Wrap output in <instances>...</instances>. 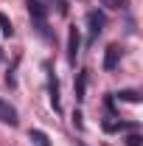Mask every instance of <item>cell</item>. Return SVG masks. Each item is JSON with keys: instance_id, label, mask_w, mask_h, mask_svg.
Listing matches in <instances>:
<instances>
[{"instance_id": "obj_10", "label": "cell", "mask_w": 143, "mask_h": 146, "mask_svg": "<svg viewBox=\"0 0 143 146\" xmlns=\"http://www.w3.org/2000/svg\"><path fill=\"white\" fill-rule=\"evenodd\" d=\"M48 90H51V104H54V110H59V82H56V76H54V73H51Z\"/></svg>"}, {"instance_id": "obj_5", "label": "cell", "mask_w": 143, "mask_h": 146, "mask_svg": "<svg viewBox=\"0 0 143 146\" xmlns=\"http://www.w3.org/2000/svg\"><path fill=\"white\" fill-rule=\"evenodd\" d=\"M0 121H3V124H9V127H17V124H20L17 110L11 107L9 101H3V98H0Z\"/></svg>"}, {"instance_id": "obj_1", "label": "cell", "mask_w": 143, "mask_h": 146, "mask_svg": "<svg viewBox=\"0 0 143 146\" xmlns=\"http://www.w3.org/2000/svg\"><path fill=\"white\" fill-rule=\"evenodd\" d=\"M25 9H28V14H31V20L36 23V31L45 36V39H51V31H48V9L42 6V0H25Z\"/></svg>"}, {"instance_id": "obj_7", "label": "cell", "mask_w": 143, "mask_h": 146, "mask_svg": "<svg viewBox=\"0 0 143 146\" xmlns=\"http://www.w3.org/2000/svg\"><path fill=\"white\" fill-rule=\"evenodd\" d=\"M115 98H121V101H126V104H140L143 101V96L138 90H121V93H115Z\"/></svg>"}, {"instance_id": "obj_3", "label": "cell", "mask_w": 143, "mask_h": 146, "mask_svg": "<svg viewBox=\"0 0 143 146\" xmlns=\"http://www.w3.org/2000/svg\"><path fill=\"white\" fill-rule=\"evenodd\" d=\"M121 56H124V48H121L118 42H112L107 48V54H104V70H115V68L121 65Z\"/></svg>"}, {"instance_id": "obj_2", "label": "cell", "mask_w": 143, "mask_h": 146, "mask_svg": "<svg viewBox=\"0 0 143 146\" xmlns=\"http://www.w3.org/2000/svg\"><path fill=\"white\" fill-rule=\"evenodd\" d=\"M104 25H107L104 11H87V39H90V42H95V39L101 36Z\"/></svg>"}, {"instance_id": "obj_14", "label": "cell", "mask_w": 143, "mask_h": 146, "mask_svg": "<svg viewBox=\"0 0 143 146\" xmlns=\"http://www.w3.org/2000/svg\"><path fill=\"white\" fill-rule=\"evenodd\" d=\"M73 127H76V129H84V121H81V112H79V110L73 112Z\"/></svg>"}, {"instance_id": "obj_8", "label": "cell", "mask_w": 143, "mask_h": 146, "mask_svg": "<svg viewBox=\"0 0 143 146\" xmlns=\"http://www.w3.org/2000/svg\"><path fill=\"white\" fill-rule=\"evenodd\" d=\"M28 141L34 146H51V138H48L42 129H31V132H28Z\"/></svg>"}, {"instance_id": "obj_6", "label": "cell", "mask_w": 143, "mask_h": 146, "mask_svg": "<svg viewBox=\"0 0 143 146\" xmlns=\"http://www.w3.org/2000/svg\"><path fill=\"white\" fill-rule=\"evenodd\" d=\"M84 90H87V70H79V76H76V101H84L87 98Z\"/></svg>"}, {"instance_id": "obj_4", "label": "cell", "mask_w": 143, "mask_h": 146, "mask_svg": "<svg viewBox=\"0 0 143 146\" xmlns=\"http://www.w3.org/2000/svg\"><path fill=\"white\" fill-rule=\"evenodd\" d=\"M79 45H81V36H79V28L73 25L68 28V59L76 65V56H79Z\"/></svg>"}, {"instance_id": "obj_9", "label": "cell", "mask_w": 143, "mask_h": 146, "mask_svg": "<svg viewBox=\"0 0 143 146\" xmlns=\"http://www.w3.org/2000/svg\"><path fill=\"white\" fill-rule=\"evenodd\" d=\"M104 129L107 132H121V129H138V124H129V121H107Z\"/></svg>"}, {"instance_id": "obj_15", "label": "cell", "mask_w": 143, "mask_h": 146, "mask_svg": "<svg viewBox=\"0 0 143 146\" xmlns=\"http://www.w3.org/2000/svg\"><path fill=\"white\" fill-rule=\"evenodd\" d=\"M104 6H109V9H124L126 0H104Z\"/></svg>"}, {"instance_id": "obj_13", "label": "cell", "mask_w": 143, "mask_h": 146, "mask_svg": "<svg viewBox=\"0 0 143 146\" xmlns=\"http://www.w3.org/2000/svg\"><path fill=\"white\" fill-rule=\"evenodd\" d=\"M51 6H56V14H68V0H51Z\"/></svg>"}, {"instance_id": "obj_12", "label": "cell", "mask_w": 143, "mask_h": 146, "mask_svg": "<svg viewBox=\"0 0 143 146\" xmlns=\"http://www.w3.org/2000/svg\"><path fill=\"white\" fill-rule=\"evenodd\" d=\"M126 146H143V135L140 132H132V135L126 138Z\"/></svg>"}, {"instance_id": "obj_11", "label": "cell", "mask_w": 143, "mask_h": 146, "mask_svg": "<svg viewBox=\"0 0 143 146\" xmlns=\"http://www.w3.org/2000/svg\"><path fill=\"white\" fill-rule=\"evenodd\" d=\"M0 31H3L6 36H11V34H14V25H11V20L6 17L3 11H0Z\"/></svg>"}]
</instances>
